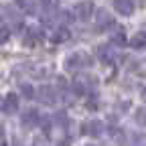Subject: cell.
I'll return each mask as SVG.
<instances>
[{
	"instance_id": "obj_3",
	"label": "cell",
	"mask_w": 146,
	"mask_h": 146,
	"mask_svg": "<svg viewBox=\"0 0 146 146\" xmlns=\"http://www.w3.org/2000/svg\"><path fill=\"white\" fill-rule=\"evenodd\" d=\"M112 25H114V16L110 14L108 10L100 8L98 14H96V29L98 31H106V29H110Z\"/></svg>"
},
{
	"instance_id": "obj_4",
	"label": "cell",
	"mask_w": 146,
	"mask_h": 146,
	"mask_svg": "<svg viewBox=\"0 0 146 146\" xmlns=\"http://www.w3.org/2000/svg\"><path fill=\"white\" fill-rule=\"evenodd\" d=\"M81 132H83V134H89V136H102V132H104V124H102L100 120H91V122L83 124Z\"/></svg>"
},
{
	"instance_id": "obj_9",
	"label": "cell",
	"mask_w": 146,
	"mask_h": 146,
	"mask_svg": "<svg viewBox=\"0 0 146 146\" xmlns=\"http://www.w3.org/2000/svg\"><path fill=\"white\" fill-rule=\"evenodd\" d=\"M51 39L57 41V43L67 41V39H69V31H67V29H57V31H55V35H51Z\"/></svg>"
},
{
	"instance_id": "obj_11",
	"label": "cell",
	"mask_w": 146,
	"mask_h": 146,
	"mask_svg": "<svg viewBox=\"0 0 146 146\" xmlns=\"http://www.w3.org/2000/svg\"><path fill=\"white\" fill-rule=\"evenodd\" d=\"M112 41H114L116 45H124V43H126V33H124V29H116V33L112 35Z\"/></svg>"
},
{
	"instance_id": "obj_13",
	"label": "cell",
	"mask_w": 146,
	"mask_h": 146,
	"mask_svg": "<svg viewBox=\"0 0 146 146\" xmlns=\"http://www.w3.org/2000/svg\"><path fill=\"white\" fill-rule=\"evenodd\" d=\"M21 6L27 12H35L36 10V2H35V0H21Z\"/></svg>"
},
{
	"instance_id": "obj_10",
	"label": "cell",
	"mask_w": 146,
	"mask_h": 146,
	"mask_svg": "<svg viewBox=\"0 0 146 146\" xmlns=\"http://www.w3.org/2000/svg\"><path fill=\"white\" fill-rule=\"evenodd\" d=\"M36 120H39V114H36L35 110H29V112H27V116L23 118V124L29 128L31 124H36Z\"/></svg>"
},
{
	"instance_id": "obj_15",
	"label": "cell",
	"mask_w": 146,
	"mask_h": 146,
	"mask_svg": "<svg viewBox=\"0 0 146 146\" xmlns=\"http://www.w3.org/2000/svg\"><path fill=\"white\" fill-rule=\"evenodd\" d=\"M142 100H144V102H146V87H144V89H142Z\"/></svg>"
},
{
	"instance_id": "obj_12",
	"label": "cell",
	"mask_w": 146,
	"mask_h": 146,
	"mask_svg": "<svg viewBox=\"0 0 146 146\" xmlns=\"http://www.w3.org/2000/svg\"><path fill=\"white\" fill-rule=\"evenodd\" d=\"M134 120L140 124V126H146V110H136V114H134Z\"/></svg>"
},
{
	"instance_id": "obj_5",
	"label": "cell",
	"mask_w": 146,
	"mask_h": 146,
	"mask_svg": "<svg viewBox=\"0 0 146 146\" xmlns=\"http://www.w3.org/2000/svg\"><path fill=\"white\" fill-rule=\"evenodd\" d=\"M112 4H114V8H116L120 14H124V16H130V14L134 12V0H112Z\"/></svg>"
},
{
	"instance_id": "obj_14",
	"label": "cell",
	"mask_w": 146,
	"mask_h": 146,
	"mask_svg": "<svg viewBox=\"0 0 146 146\" xmlns=\"http://www.w3.org/2000/svg\"><path fill=\"white\" fill-rule=\"evenodd\" d=\"M8 39V29L2 25V23H0V43H4Z\"/></svg>"
},
{
	"instance_id": "obj_8",
	"label": "cell",
	"mask_w": 146,
	"mask_h": 146,
	"mask_svg": "<svg viewBox=\"0 0 146 146\" xmlns=\"http://www.w3.org/2000/svg\"><path fill=\"white\" fill-rule=\"evenodd\" d=\"M130 45L134 47V49H142V47H146V31L142 29V31H138L132 39H130Z\"/></svg>"
},
{
	"instance_id": "obj_1",
	"label": "cell",
	"mask_w": 146,
	"mask_h": 146,
	"mask_svg": "<svg viewBox=\"0 0 146 146\" xmlns=\"http://www.w3.org/2000/svg\"><path fill=\"white\" fill-rule=\"evenodd\" d=\"M87 65H91V59H89V55L87 53H73L71 57L65 61V67L69 69V71H75V69H83V67H87Z\"/></svg>"
},
{
	"instance_id": "obj_6",
	"label": "cell",
	"mask_w": 146,
	"mask_h": 146,
	"mask_svg": "<svg viewBox=\"0 0 146 146\" xmlns=\"http://www.w3.org/2000/svg\"><path fill=\"white\" fill-rule=\"evenodd\" d=\"M18 110V96L16 94H8L2 102V112L4 114H16Z\"/></svg>"
},
{
	"instance_id": "obj_7",
	"label": "cell",
	"mask_w": 146,
	"mask_h": 146,
	"mask_svg": "<svg viewBox=\"0 0 146 146\" xmlns=\"http://www.w3.org/2000/svg\"><path fill=\"white\" fill-rule=\"evenodd\" d=\"M35 94L39 96V100H41L43 104H47V106L55 104V91H53V87H49V85L39 87V91H35Z\"/></svg>"
},
{
	"instance_id": "obj_2",
	"label": "cell",
	"mask_w": 146,
	"mask_h": 146,
	"mask_svg": "<svg viewBox=\"0 0 146 146\" xmlns=\"http://www.w3.org/2000/svg\"><path fill=\"white\" fill-rule=\"evenodd\" d=\"M75 16L81 18V21H89L91 14H94V2H89V0H81V2L75 4Z\"/></svg>"
}]
</instances>
